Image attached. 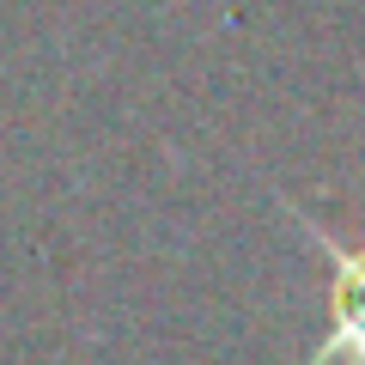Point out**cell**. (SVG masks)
<instances>
[{
	"label": "cell",
	"instance_id": "6da1fadb",
	"mask_svg": "<svg viewBox=\"0 0 365 365\" xmlns=\"http://www.w3.org/2000/svg\"><path fill=\"white\" fill-rule=\"evenodd\" d=\"M311 237L323 244L329 268H335V292H329L335 329H329V341H323V359L365 365V237H341V232H323V225H311Z\"/></svg>",
	"mask_w": 365,
	"mask_h": 365
}]
</instances>
